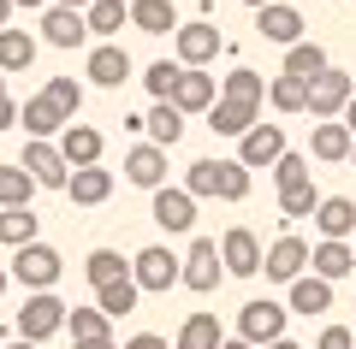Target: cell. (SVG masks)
<instances>
[{"mask_svg":"<svg viewBox=\"0 0 356 349\" xmlns=\"http://www.w3.org/2000/svg\"><path fill=\"white\" fill-rule=\"evenodd\" d=\"M285 320H291V308L255 296V302H243V308H238V337L261 349V343H273V337H285Z\"/></svg>","mask_w":356,"mask_h":349,"instance_id":"3","label":"cell"},{"mask_svg":"<svg viewBox=\"0 0 356 349\" xmlns=\"http://www.w3.org/2000/svg\"><path fill=\"white\" fill-rule=\"evenodd\" d=\"M83 36H89L83 12H72V6H48V12H42V42H48V48H77Z\"/></svg>","mask_w":356,"mask_h":349,"instance_id":"20","label":"cell"},{"mask_svg":"<svg viewBox=\"0 0 356 349\" xmlns=\"http://www.w3.org/2000/svg\"><path fill=\"white\" fill-rule=\"evenodd\" d=\"M267 101H273V112H303V107H309V83L280 71L273 83H267Z\"/></svg>","mask_w":356,"mask_h":349,"instance_id":"35","label":"cell"},{"mask_svg":"<svg viewBox=\"0 0 356 349\" xmlns=\"http://www.w3.org/2000/svg\"><path fill=\"white\" fill-rule=\"evenodd\" d=\"M280 154H285V130L267 125V119H261V125H250V130L238 137V166H273Z\"/></svg>","mask_w":356,"mask_h":349,"instance_id":"13","label":"cell"},{"mask_svg":"<svg viewBox=\"0 0 356 349\" xmlns=\"http://www.w3.org/2000/svg\"><path fill=\"white\" fill-rule=\"evenodd\" d=\"M350 142H356V137L339 125V119H321V125H315V142H309V160L344 166V160H350Z\"/></svg>","mask_w":356,"mask_h":349,"instance_id":"21","label":"cell"},{"mask_svg":"<svg viewBox=\"0 0 356 349\" xmlns=\"http://www.w3.org/2000/svg\"><path fill=\"white\" fill-rule=\"evenodd\" d=\"M18 166L36 178V189H65V178H72V166L60 160V148H54V142H42V137L24 142V160H18Z\"/></svg>","mask_w":356,"mask_h":349,"instance_id":"11","label":"cell"},{"mask_svg":"<svg viewBox=\"0 0 356 349\" xmlns=\"http://www.w3.org/2000/svg\"><path fill=\"white\" fill-rule=\"evenodd\" d=\"M172 53H178V65L202 71L208 60H220V24H178L172 30Z\"/></svg>","mask_w":356,"mask_h":349,"instance_id":"8","label":"cell"},{"mask_svg":"<svg viewBox=\"0 0 356 349\" xmlns=\"http://www.w3.org/2000/svg\"><path fill=\"white\" fill-rule=\"evenodd\" d=\"M309 219H315V231H321V237L350 243V231H356V201H350V196H321V207L309 213Z\"/></svg>","mask_w":356,"mask_h":349,"instance_id":"16","label":"cell"},{"mask_svg":"<svg viewBox=\"0 0 356 349\" xmlns=\"http://www.w3.org/2000/svg\"><path fill=\"white\" fill-rule=\"evenodd\" d=\"M65 196H72L77 207H102V201L113 196V172H107V166H72Z\"/></svg>","mask_w":356,"mask_h":349,"instance_id":"15","label":"cell"},{"mask_svg":"<svg viewBox=\"0 0 356 349\" xmlns=\"http://www.w3.org/2000/svg\"><path fill=\"white\" fill-rule=\"evenodd\" d=\"M350 255H356V231H350Z\"/></svg>","mask_w":356,"mask_h":349,"instance_id":"60","label":"cell"},{"mask_svg":"<svg viewBox=\"0 0 356 349\" xmlns=\"http://www.w3.org/2000/svg\"><path fill=\"white\" fill-rule=\"evenodd\" d=\"M214 178H220V160H196V166H191V178H184V189L202 201V196H214Z\"/></svg>","mask_w":356,"mask_h":349,"instance_id":"44","label":"cell"},{"mask_svg":"<svg viewBox=\"0 0 356 349\" xmlns=\"http://www.w3.org/2000/svg\"><path fill=\"white\" fill-rule=\"evenodd\" d=\"M13 6H48V0H13Z\"/></svg>","mask_w":356,"mask_h":349,"instance_id":"55","label":"cell"},{"mask_svg":"<svg viewBox=\"0 0 356 349\" xmlns=\"http://www.w3.org/2000/svg\"><path fill=\"white\" fill-rule=\"evenodd\" d=\"M125 77H131V53L125 48L102 42V48L89 53V83H95V89H125Z\"/></svg>","mask_w":356,"mask_h":349,"instance_id":"19","label":"cell"},{"mask_svg":"<svg viewBox=\"0 0 356 349\" xmlns=\"http://www.w3.org/2000/svg\"><path fill=\"white\" fill-rule=\"evenodd\" d=\"M125 273H131V266H125V255H119V249H95V255L83 261V278H89L95 290L113 284V278H125Z\"/></svg>","mask_w":356,"mask_h":349,"instance_id":"38","label":"cell"},{"mask_svg":"<svg viewBox=\"0 0 356 349\" xmlns=\"http://www.w3.org/2000/svg\"><path fill=\"white\" fill-rule=\"evenodd\" d=\"M243 6H267V0H243Z\"/></svg>","mask_w":356,"mask_h":349,"instance_id":"58","label":"cell"},{"mask_svg":"<svg viewBox=\"0 0 356 349\" xmlns=\"http://www.w3.org/2000/svg\"><path fill=\"white\" fill-rule=\"evenodd\" d=\"M208 125H214V137H243L250 125H261V107H250V101H226V95H214V107H208Z\"/></svg>","mask_w":356,"mask_h":349,"instance_id":"17","label":"cell"},{"mask_svg":"<svg viewBox=\"0 0 356 349\" xmlns=\"http://www.w3.org/2000/svg\"><path fill=\"white\" fill-rule=\"evenodd\" d=\"M54 6H72V12H83V6H89V0H54Z\"/></svg>","mask_w":356,"mask_h":349,"instance_id":"53","label":"cell"},{"mask_svg":"<svg viewBox=\"0 0 356 349\" xmlns=\"http://www.w3.org/2000/svg\"><path fill=\"white\" fill-rule=\"evenodd\" d=\"M178 71H184V65H172V60H154L149 71H143L149 95H154V101H172V89H178Z\"/></svg>","mask_w":356,"mask_h":349,"instance_id":"43","label":"cell"},{"mask_svg":"<svg viewBox=\"0 0 356 349\" xmlns=\"http://www.w3.org/2000/svg\"><path fill=\"white\" fill-rule=\"evenodd\" d=\"M315 71H327V48H321V42H291V48H285V77H315Z\"/></svg>","mask_w":356,"mask_h":349,"instance_id":"33","label":"cell"},{"mask_svg":"<svg viewBox=\"0 0 356 349\" xmlns=\"http://www.w3.org/2000/svg\"><path fill=\"white\" fill-rule=\"evenodd\" d=\"M154 225H161V231H172V237H184V231H191L196 225V196L184 184H161L154 189Z\"/></svg>","mask_w":356,"mask_h":349,"instance_id":"10","label":"cell"},{"mask_svg":"<svg viewBox=\"0 0 356 349\" xmlns=\"http://www.w3.org/2000/svg\"><path fill=\"white\" fill-rule=\"evenodd\" d=\"M261 349H303V343H291V337H273V343H261Z\"/></svg>","mask_w":356,"mask_h":349,"instance_id":"50","label":"cell"},{"mask_svg":"<svg viewBox=\"0 0 356 349\" xmlns=\"http://www.w3.org/2000/svg\"><path fill=\"white\" fill-rule=\"evenodd\" d=\"M30 65H36V36L6 24L0 30V71H30Z\"/></svg>","mask_w":356,"mask_h":349,"instance_id":"27","label":"cell"},{"mask_svg":"<svg viewBox=\"0 0 356 349\" xmlns=\"http://www.w3.org/2000/svg\"><path fill=\"white\" fill-rule=\"evenodd\" d=\"M6 278H13V273H6V266H0V290H6Z\"/></svg>","mask_w":356,"mask_h":349,"instance_id":"56","label":"cell"},{"mask_svg":"<svg viewBox=\"0 0 356 349\" xmlns=\"http://www.w3.org/2000/svg\"><path fill=\"white\" fill-rule=\"evenodd\" d=\"M172 107L184 112V119H191V112H208L214 107V77L184 65V71H178V89H172Z\"/></svg>","mask_w":356,"mask_h":349,"instance_id":"23","label":"cell"},{"mask_svg":"<svg viewBox=\"0 0 356 349\" xmlns=\"http://www.w3.org/2000/svg\"><path fill=\"white\" fill-rule=\"evenodd\" d=\"M220 349H255V343H243V337H226V343H220Z\"/></svg>","mask_w":356,"mask_h":349,"instance_id":"51","label":"cell"},{"mask_svg":"<svg viewBox=\"0 0 356 349\" xmlns=\"http://www.w3.org/2000/svg\"><path fill=\"white\" fill-rule=\"evenodd\" d=\"M0 95H6V71H0Z\"/></svg>","mask_w":356,"mask_h":349,"instance_id":"59","label":"cell"},{"mask_svg":"<svg viewBox=\"0 0 356 349\" xmlns=\"http://www.w3.org/2000/svg\"><path fill=\"white\" fill-rule=\"evenodd\" d=\"M54 148H60L65 166H102V148H107V142H102V130H95V125H77V119H72V125L60 130Z\"/></svg>","mask_w":356,"mask_h":349,"instance_id":"14","label":"cell"},{"mask_svg":"<svg viewBox=\"0 0 356 349\" xmlns=\"http://www.w3.org/2000/svg\"><path fill=\"white\" fill-rule=\"evenodd\" d=\"M309 166H315V160H309V154H291V148H285L280 160H273V184H280V189L303 184V178H315V172H309Z\"/></svg>","mask_w":356,"mask_h":349,"instance_id":"42","label":"cell"},{"mask_svg":"<svg viewBox=\"0 0 356 349\" xmlns=\"http://www.w3.org/2000/svg\"><path fill=\"white\" fill-rule=\"evenodd\" d=\"M309 266H315V278L339 284V278H344V273L356 266V255H350V243H339V237H321L315 249H309Z\"/></svg>","mask_w":356,"mask_h":349,"instance_id":"24","label":"cell"},{"mask_svg":"<svg viewBox=\"0 0 356 349\" xmlns=\"http://www.w3.org/2000/svg\"><path fill=\"white\" fill-rule=\"evenodd\" d=\"M6 18H13V0H0V30H6Z\"/></svg>","mask_w":356,"mask_h":349,"instance_id":"52","label":"cell"},{"mask_svg":"<svg viewBox=\"0 0 356 349\" xmlns=\"http://www.w3.org/2000/svg\"><path fill=\"white\" fill-rule=\"evenodd\" d=\"M125 178L143 189H161L166 184V148H154V142H137V148L125 154Z\"/></svg>","mask_w":356,"mask_h":349,"instance_id":"22","label":"cell"},{"mask_svg":"<svg viewBox=\"0 0 356 349\" xmlns=\"http://www.w3.org/2000/svg\"><path fill=\"white\" fill-rule=\"evenodd\" d=\"M350 95H356L350 71H332V65H327V71L309 77V107H303V112H315V125H321V119H339Z\"/></svg>","mask_w":356,"mask_h":349,"instance_id":"5","label":"cell"},{"mask_svg":"<svg viewBox=\"0 0 356 349\" xmlns=\"http://www.w3.org/2000/svg\"><path fill=\"white\" fill-rule=\"evenodd\" d=\"M220 266L232 278H255L261 273V237H255L250 225H232L226 237H220Z\"/></svg>","mask_w":356,"mask_h":349,"instance_id":"7","label":"cell"},{"mask_svg":"<svg viewBox=\"0 0 356 349\" xmlns=\"http://www.w3.org/2000/svg\"><path fill=\"white\" fill-rule=\"evenodd\" d=\"M65 332L72 343H95V337H113V320L102 308H65Z\"/></svg>","mask_w":356,"mask_h":349,"instance_id":"30","label":"cell"},{"mask_svg":"<svg viewBox=\"0 0 356 349\" xmlns=\"http://www.w3.org/2000/svg\"><path fill=\"white\" fill-rule=\"evenodd\" d=\"M255 30H261L267 42L291 48V42H303V12L285 6V0H267V6H255Z\"/></svg>","mask_w":356,"mask_h":349,"instance_id":"12","label":"cell"},{"mask_svg":"<svg viewBox=\"0 0 356 349\" xmlns=\"http://www.w3.org/2000/svg\"><path fill=\"white\" fill-rule=\"evenodd\" d=\"M143 130H149V142H154V148H172V142L184 137V112H178L172 101H154V107L143 112Z\"/></svg>","mask_w":356,"mask_h":349,"instance_id":"26","label":"cell"},{"mask_svg":"<svg viewBox=\"0 0 356 349\" xmlns=\"http://www.w3.org/2000/svg\"><path fill=\"white\" fill-rule=\"evenodd\" d=\"M18 125H24V130H30V137H42V142H54V137H60V130H65V125H72V119H65V112H60V107H54V101H48V95H30V101H24V107H18Z\"/></svg>","mask_w":356,"mask_h":349,"instance_id":"18","label":"cell"},{"mask_svg":"<svg viewBox=\"0 0 356 349\" xmlns=\"http://www.w3.org/2000/svg\"><path fill=\"white\" fill-rule=\"evenodd\" d=\"M315 349H356V337H350V325H327Z\"/></svg>","mask_w":356,"mask_h":349,"instance_id":"45","label":"cell"},{"mask_svg":"<svg viewBox=\"0 0 356 349\" xmlns=\"http://www.w3.org/2000/svg\"><path fill=\"white\" fill-rule=\"evenodd\" d=\"M60 273H65V261H60V249H48V243H24V249L13 255V278L24 290H54L60 284Z\"/></svg>","mask_w":356,"mask_h":349,"instance_id":"1","label":"cell"},{"mask_svg":"<svg viewBox=\"0 0 356 349\" xmlns=\"http://www.w3.org/2000/svg\"><path fill=\"white\" fill-rule=\"evenodd\" d=\"M83 24L95 30V36H119V30L131 24V12H125V0H89V6H83Z\"/></svg>","mask_w":356,"mask_h":349,"instance_id":"32","label":"cell"},{"mask_svg":"<svg viewBox=\"0 0 356 349\" xmlns=\"http://www.w3.org/2000/svg\"><path fill=\"white\" fill-rule=\"evenodd\" d=\"M315 207H321V196H315V178H303V184L280 189V213H285V219H309Z\"/></svg>","mask_w":356,"mask_h":349,"instance_id":"40","label":"cell"},{"mask_svg":"<svg viewBox=\"0 0 356 349\" xmlns=\"http://www.w3.org/2000/svg\"><path fill=\"white\" fill-rule=\"evenodd\" d=\"M54 332H65V302L54 296V290H30V302L18 308V337L48 343Z\"/></svg>","mask_w":356,"mask_h":349,"instance_id":"2","label":"cell"},{"mask_svg":"<svg viewBox=\"0 0 356 349\" xmlns=\"http://www.w3.org/2000/svg\"><path fill=\"white\" fill-rule=\"evenodd\" d=\"M13 125H18V101L0 95V130H13Z\"/></svg>","mask_w":356,"mask_h":349,"instance_id":"47","label":"cell"},{"mask_svg":"<svg viewBox=\"0 0 356 349\" xmlns=\"http://www.w3.org/2000/svg\"><path fill=\"white\" fill-rule=\"evenodd\" d=\"M6 349H42V343H30V337H18V343H6Z\"/></svg>","mask_w":356,"mask_h":349,"instance_id":"54","label":"cell"},{"mask_svg":"<svg viewBox=\"0 0 356 349\" xmlns=\"http://www.w3.org/2000/svg\"><path fill=\"white\" fill-rule=\"evenodd\" d=\"M42 95H48L54 107L65 112V119H77V107H83V83H77V77H54V83L42 89Z\"/></svg>","mask_w":356,"mask_h":349,"instance_id":"41","label":"cell"},{"mask_svg":"<svg viewBox=\"0 0 356 349\" xmlns=\"http://www.w3.org/2000/svg\"><path fill=\"white\" fill-rule=\"evenodd\" d=\"M131 284L137 290H172L178 284V261L166 243H149V249H137V261H131Z\"/></svg>","mask_w":356,"mask_h":349,"instance_id":"9","label":"cell"},{"mask_svg":"<svg viewBox=\"0 0 356 349\" xmlns=\"http://www.w3.org/2000/svg\"><path fill=\"white\" fill-rule=\"evenodd\" d=\"M220 273H226V266H220V243H214V237H196L191 255L178 261V284L196 290V296H208V290L220 284Z\"/></svg>","mask_w":356,"mask_h":349,"instance_id":"4","label":"cell"},{"mask_svg":"<svg viewBox=\"0 0 356 349\" xmlns=\"http://www.w3.org/2000/svg\"><path fill=\"white\" fill-rule=\"evenodd\" d=\"M332 308V284L327 278H315V273H303V278H291V314H327Z\"/></svg>","mask_w":356,"mask_h":349,"instance_id":"28","label":"cell"},{"mask_svg":"<svg viewBox=\"0 0 356 349\" xmlns=\"http://www.w3.org/2000/svg\"><path fill=\"white\" fill-rule=\"evenodd\" d=\"M30 196H36V178L24 166H0V207H30Z\"/></svg>","mask_w":356,"mask_h":349,"instance_id":"36","label":"cell"},{"mask_svg":"<svg viewBox=\"0 0 356 349\" xmlns=\"http://www.w3.org/2000/svg\"><path fill=\"white\" fill-rule=\"evenodd\" d=\"M137 296H143V290L131 284V273H125V278H113V284L95 290V308H102L107 320H125V314H137Z\"/></svg>","mask_w":356,"mask_h":349,"instance_id":"29","label":"cell"},{"mask_svg":"<svg viewBox=\"0 0 356 349\" xmlns=\"http://www.w3.org/2000/svg\"><path fill=\"white\" fill-rule=\"evenodd\" d=\"M339 125H344V130H350V137H356V95L344 101V112H339Z\"/></svg>","mask_w":356,"mask_h":349,"instance_id":"48","label":"cell"},{"mask_svg":"<svg viewBox=\"0 0 356 349\" xmlns=\"http://www.w3.org/2000/svg\"><path fill=\"white\" fill-rule=\"evenodd\" d=\"M72 349H119L113 337H95V343H72Z\"/></svg>","mask_w":356,"mask_h":349,"instance_id":"49","label":"cell"},{"mask_svg":"<svg viewBox=\"0 0 356 349\" xmlns=\"http://www.w3.org/2000/svg\"><path fill=\"white\" fill-rule=\"evenodd\" d=\"M226 337H220V320L214 314H191V320L178 325V343L172 349H220Z\"/></svg>","mask_w":356,"mask_h":349,"instance_id":"31","label":"cell"},{"mask_svg":"<svg viewBox=\"0 0 356 349\" xmlns=\"http://www.w3.org/2000/svg\"><path fill=\"white\" fill-rule=\"evenodd\" d=\"M344 166H356V142H350V160H344Z\"/></svg>","mask_w":356,"mask_h":349,"instance_id":"57","label":"cell"},{"mask_svg":"<svg viewBox=\"0 0 356 349\" xmlns=\"http://www.w3.org/2000/svg\"><path fill=\"white\" fill-rule=\"evenodd\" d=\"M226 101H250V107H261L267 101V83L261 71H250V65H238V71H226V89H220Z\"/></svg>","mask_w":356,"mask_h":349,"instance_id":"37","label":"cell"},{"mask_svg":"<svg viewBox=\"0 0 356 349\" xmlns=\"http://www.w3.org/2000/svg\"><path fill=\"white\" fill-rule=\"evenodd\" d=\"M350 337H356V325H350Z\"/></svg>","mask_w":356,"mask_h":349,"instance_id":"61","label":"cell"},{"mask_svg":"<svg viewBox=\"0 0 356 349\" xmlns=\"http://www.w3.org/2000/svg\"><path fill=\"white\" fill-rule=\"evenodd\" d=\"M125 349H172V343H166V337H154V332H137Z\"/></svg>","mask_w":356,"mask_h":349,"instance_id":"46","label":"cell"},{"mask_svg":"<svg viewBox=\"0 0 356 349\" xmlns=\"http://www.w3.org/2000/svg\"><path fill=\"white\" fill-rule=\"evenodd\" d=\"M125 12H131V24H137L143 36H172L178 30L172 0H125Z\"/></svg>","mask_w":356,"mask_h":349,"instance_id":"25","label":"cell"},{"mask_svg":"<svg viewBox=\"0 0 356 349\" xmlns=\"http://www.w3.org/2000/svg\"><path fill=\"white\" fill-rule=\"evenodd\" d=\"M261 273L273 278V284H291V278H303V273H309V243L291 237V231H285V237H273V243L261 249Z\"/></svg>","mask_w":356,"mask_h":349,"instance_id":"6","label":"cell"},{"mask_svg":"<svg viewBox=\"0 0 356 349\" xmlns=\"http://www.w3.org/2000/svg\"><path fill=\"white\" fill-rule=\"evenodd\" d=\"M214 196H220V201H250V166H238V160H220Z\"/></svg>","mask_w":356,"mask_h":349,"instance_id":"39","label":"cell"},{"mask_svg":"<svg viewBox=\"0 0 356 349\" xmlns=\"http://www.w3.org/2000/svg\"><path fill=\"white\" fill-rule=\"evenodd\" d=\"M0 243H6V249L36 243V213L30 207H0Z\"/></svg>","mask_w":356,"mask_h":349,"instance_id":"34","label":"cell"}]
</instances>
